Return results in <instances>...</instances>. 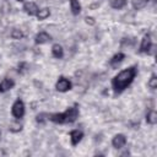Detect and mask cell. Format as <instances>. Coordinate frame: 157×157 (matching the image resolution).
Listing matches in <instances>:
<instances>
[{"label":"cell","instance_id":"2","mask_svg":"<svg viewBox=\"0 0 157 157\" xmlns=\"http://www.w3.org/2000/svg\"><path fill=\"white\" fill-rule=\"evenodd\" d=\"M78 117V108L77 105L67 108L63 113H53L48 114V120L55 123V124H71L74 123Z\"/></svg>","mask_w":157,"mask_h":157},{"label":"cell","instance_id":"12","mask_svg":"<svg viewBox=\"0 0 157 157\" xmlns=\"http://www.w3.org/2000/svg\"><path fill=\"white\" fill-rule=\"evenodd\" d=\"M52 54H53L54 58L61 59V58L64 56V49H63V47H61L60 44H54V45L52 47Z\"/></svg>","mask_w":157,"mask_h":157},{"label":"cell","instance_id":"9","mask_svg":"<svg viewBox=\"0 0 157 157\" xmlns=\"http://www.w3.org/2000/svg\"><path fill=\"white\" fill-rule=\"evenodd\" d=\"M38 6L34 4V2H26L25 5H23V11L27 13V15H29V16H34V15H37V12H38Z\"/></svg>","mask_w":157,"mask_h":157},{"label":"cell","instance_id":"3","mask_svg":"<svg viewBox=\"0 0 157 157\" xmlns=\"http://www.w3.org/2000/svg\"><path fill=\"white\" fill-rule=\"evenodd\" d=\"M11 113H12L13 118L21 119V118L25 115V103H23L21 99H16V101L13 102V104H12Z\"/></svg>","mask_w":157,"mask_h":157},{"label":"cell","instance_id":"16","mask_svg":"<svg viewBox=\"0 0 157 157\" xmlns=\"http://www.w3.org/2000/svg\"><path fill=\"white\" fill-rule=\"evenodd\" d=\"M36 16H37V18H38L39 21H43V20H45V18H48V17L50 16V10L47 9V7L40 9V10H38V12H37Z\"/></svg>","mask_w":157,"mask_h":157},{"label":"cell","instance_id":"10","mask_svg":"<svg viewBox=\"0 0 157 157\" xmlns=\"http://www.w3.org/2000/svg\"><path fill=\"white\" fill-rule=\"evenodd\" d=\"M49 40H52V37L47 32H39V33H37V36L34 38L36 44H45Z\"/></svg>","mask_w":157,"mask_h":157},{"label":"cell","instance_id":"6","mask_svg":"<svg viewBox=\"0 0 157 157\" xmlns=\"http://www.w3.org/2000/svg\"><path fill=\"white\" fill-rule=\"evenodd\" d=\"M125 144H126V137H125V135H123V134H117V135L112 139V145H113V147L117 148V150L124 147Z\"/></svg>","mask_w":157,"mask_h":157},{"label":"cell","instance_id":"15","mask_svg":"<svg viewBox=\"0 0 157 157\" xmlns=\"http://www.w3.org/2000/svg\"><path fill=\"white\" fill-rule=\"evenodd\" d=\"M148 1L150 0H132L131 5H132L134 10H142V9H145L147 6Z\"/></svg>","mask_w":157,"mask_h":157},{"label":"cell","instance_id":"20","mask_svg":"<svg viewBox=\"0 0 157 157\" xmlns=\"http://www.w3.org/2000/svg\"><path fill=\"white\" fill-rule=\"evenodd\" d=\"M147 86H148L151 90H156V88H157V76H156L155 74L150 77V80H148V82H147Z\"/></svg>","mask_w":157,"mask_h":157},{"label":"cell","instance_id":"21","mask_svg":"<svg viewBox=\"0 0 157 157\" xmlns=\"http://www.w3.org/2000/svg\"><path fill=\"white\" fill-rule=\"evenodd\" d=\"M17 67H18V72L20 74H26L28 71V69H29V66H28L27 63H20Z\"/></svg>","mask_w":157,"mask_h":157},{"label":"cell","instance_id":"19","mask_svg":"<svg viewBox=\"0 0 157 157\" xmlns=\"http://www.w3.org/2000/svg\"><path fill=\"white\" fill-rule=\"evenodd\" d=\"M9 130H10L11 132H18V131H21V130H22V125H21L18 121H13V123H11V124H10Z\"/></svg>","mask_w":157,"mask_h":157},{"label":"cell","instance_id":"25","mask_svg":"<svg viewBox=\"0 0 157 157\" xmlns=\"http://www.w3.org/2000/svg\"><path fill=\"white\" fill-rule=\"evenodd\" d=\"M17 1H23V0H17Z\"/></svg>","mask_w":157,"mask_h":157},{"label":"cell","instance_id":"4","mask_svg":"<svg viewBox=\"0 0 157 157\" xmlns=\"http://www.w3.org/2000/svg\"><path fill=\"white\" fill-rule=\"evenodd\" d=\"M71 87H72L71 81L67 80V78L64 77V76L59 77V80H58L56 83H55V88H56V91H59V92H67V91L71 90Z\"/></svg>","mask_w":157,"mask_h":157},{"label":"cell","instance_id":"7","mask_svg":"<svg viewBox=\"0 0 157 157\" xmlns=\"http://www.w3.org/2000/svg\"><path fill=\"white\" fill-rule=\"evenodd\" d=\"M13 86H15V82L12 78H9V77L2 78L0 81V93H5V92L10 91Z\"/></svg>","mask_w":157,"mask_h":157},{"label":"cell","instance_id":"23","mask_svg":"<svg viewBox=\"0 0 157 157\" xmlns=\"http://www.w3.org/2000/svg\"><path fill=\"white\" fill-rule=\"evenodd\" d=\"M85 21H86V23H87V25H91V26H93V25L96 23V21H94V18H93V17H86V18H85Z\"/></svg>","mask_w":157,"mask_h":157},{"label":"cell","instance_id":"1","mask_svg":"<svg viewBox=\"0 0 157 157\" xmlns=\"http://www.w3.org/2000/svg\"><path fill=\"white\" fill-rule=\"evenodd\" d=\"M136 74H137L136 66H130V67L120 71L118 75H115L112 78V88H113V91L117 94L121 93L125 88H128V86L131 85V82L134 81Z\"/></svg>","mask_w":157,"mask_h":157},{"label":"cell","instance_id":"22","mask_svg":"<svg viewBox=\"0 0 157 157\" xmlns=\"http://www.w3.org/2000/svg\"><path fill=\"white\" fill-rule=\"evenodd\" d=\"M36 120H37L38 123L43 124L45 120H48V113H40V114H38V115L36 117Z\"/></svg>","mask_w":157,"mask_h":157},{"label":"cell","instance_id":"8","mask_svg":"<svg viewBox=\"0 0 157 157\" xmlns=\"http://www.w3.org/2000/svg\"><path fill=\"white\" fill-rule=\"evenodd\" d=\"M82 137H83V132L81 130L75 129V130H71L70 131V141H71V145L72 146H76L82 140Z\"/></svg>","mask_w":157,"mask_h":157},{"label":"cell","instance_id":"5","mask_svg":"<svg viewBox=\"0 0 157 157\" xmlns=\"http://www.w3.org/2000/svg\"><path fill=\"white\" fill-rule=\"evenodd\" d=\"M152 48V39H151V36L150 33L145 34L144 38L141 39V44H140V49L139 52L140 53H148Z\"/></svg>","mask_w":157,"mask_h":157},{"label":"cell","instance_id":"14","mask_svg":"<svg viewBox=\"0 0 157 157\" xmlns=\"http://www.w3.org/2000/svg\"><path fill=\"white\" fill-rule=\"evenodd\" d=\"M70 10L72 15H78L81 12V5L78 0H70Z\"/></svg>","mask_w":157,"mask_h":157},{"label":"cell","instance_id":"24","mask_svg":"<svg viewBox=\"0 0 157 157\" xmlns=\"http://www.w3.org/2000/svg\"><path fill=\"white\" fill-rule=\"evenodd\" d=\"M0 137H1V131H0Z\"/></svg>","mask_w":157,"mask_h":157},{"label":"cell","instance_id":"13","mask_svg":"<svg viewBox=\"0 0 157 157\" xmlns=\"http://www.w3.org/2000/svg\"><path fill=\"white\" fill-rule=\"evenodd\" d=\"M146 121L150 125H155L157 123V113H156V110L151 109L150 112H147V114H146Z\"/></svg>","mask_w":157,"mask_h":157},{"label":"cell","instance_id":"17","mask_svg":"<svg viewBox=\"0 0 157 157\" xmlns=\"http://www.w3.org/2000/svg\"><path fill=\"white\" fill-rule=\"evenodd\" d=\"M128 0H110V6L115 10H120L123 7H125Z\"/></svg>","mask_w":157,"mask_h":157},{"label":"cell","instance_id":"11","mask_svg":"<svg viewBox=\"0 0 157 157\" xmlns=\"http://www.w3.org/2000/svg\"><path fill=\"white\" fill-rule=\"evenodd\" d=\"M124 58H125V55L123 54V53H117L115 55H113L112 56V59L109 60V64H110V66H113V67H117L123 60H124Z\"/></svg>","mask_w":157,"mask_h":157},{"label":"cell","instance_id":"18","mask_svg":"<svg viewBox=\"0 0 157 157\" xmlns=\"http://www.w3.org/2000/svg\"><path fill=\"white\" fill-rule=\"evenodd\" d=\"M10 36H11V38H12V39H22V38H23V32H22L21 29L15 28V29H12V31H11Z\"/></svg>","mask_w":157,"mask_h":157}]
</instances>
